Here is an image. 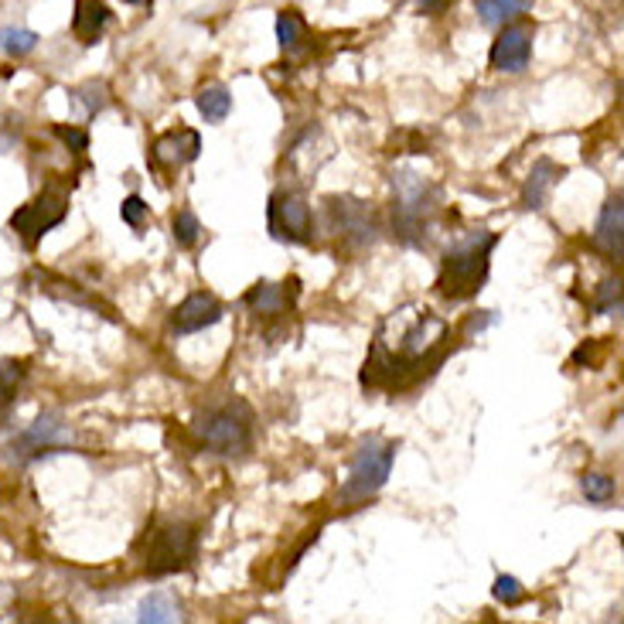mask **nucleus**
Here are the masks:
<instances>
[{
    "instance_id": "nucleus-15",
    "label": "nucleus",
    "mask_w": 624,
    "mask_h": 624,
    "mask_svg": "<svg viewBox=\"0 0 624 624\" xmlns=\"http://www.w3.org/2000/svg\"><path fill=\"white\" fill-rule=\"evenodd\" d=\"M594 246L608 260L621 263V257H624V205H621V195L608 198V205L598 218V229H594Z\"/></svg>"
},
{
    "instance_id": "nucleus-1",
    "label": "nucleus",
    "mask_w": 624,
    "mask_h": 624,
    "mask_svg": "<svg viewBox=\"0 0 624 624\" xmlns=\"http://www.w3.org/2000/svg\"><path fill=\"white\" fill-rule=\"evenodd\" d=\"M451 325L427 307H399L386 315L372 338L362 386L379 393H407L430 379L451 352Z\"/></svg>"
},
{
    "instance_id": "nucleus-14",
    "label": "nucleus",
    "mask_w": 624,
    "mask_h": 624,
    "mask_svg": "<svg viewBox=\"0 0 624 624\" xmlns=\"http://www.w3.org/2000/svg\"><path fill=\"white\" fill-rule=\"evenodd\" d=\"M297 294H300V280L291 276L284 284H257L249 287V294L242 297V304L253 310V315H263V318H276V315H287V310L297 304Z\"/></svg>"
},
{
    "instance_id": "nucleus-31",
    "label": "nucleus",
    "mask_w": 624,
    "mask_h": 624,
    "mask_svg": "<svg viewBox=\"0 0 624 624\" xmlns=\"http://www.w3.org/2000/svg\"><path fill=\"white\" fill-rule=\"evenodd\" d=\"M447 4H451V0H420V11H427V14H441Z\"/></svg>"
},
{
    "instance_id": "nucleus-23",
    "label": "nucleus",
    "mask_w": 624,
    "mask_h": 624,
    "mask_svg": "<svg viewBox=\"0 0 624 624\" xmlns=\"http://www.w3.org/2000/svg\"><path fill=\"white\" fill-rule=\"evenodd\" d=\"M38 35L27 27H0V52L11 55V58H24L38 48Z\"/></svg>"
},
{
    "instance_id": "nucleus-19",
    "label": "nucleus",
    "mask_w": 624,
    "mask_h": 624,
    "mask_svg": "<svg viewBox=\"0 0 624 624\" xmlns=\"http://www.w3.org/2000/svg\"><path fill=\"white\" fill-rule=\"evenodd\" d=\"M475 11L485 27H506L529 11V0H475Z\"/></svg>"
},
{
    "instance_id": "nucleus-12",
    "label": "nucleus",
    "mask_w": 624,
    "mask_h": 624,
    "mask_svg": "<svg viewBox=\"0 0 624 624\" xmlns=\"http://www.w3.org/2000/svg\"><path fill=\"white\" fill-rule=\"evenodd\" d=\"M198 154H202V137L189 127H178V131H168L154 140L150 164L158 171H178L184 164H192Z\"/></svg>"
},
{
    "instance_id": "nucleus-4",
    "label": "nucleus",
    "mask_w": 624,
    "mask_h": 624,
    "mask_svg": "<svg viewBox=\"0 0 624 624\" xmlns=\"http://www.w3.org/2000/svg\"><path fill=\"white\" fill-rule=\"evenodd\" d=\"M195 436L223 457H246L253 451V410L239 396H229L226 402H215L192 423Z\"/></svg>"
},
{
    "instance_id": "nucleus-9",
    "label": "nucleus",
    "mask_w": 624,
    "mask_h": 624,
    "mask_svg": "<svg viewBox=\"0 0 624 624\" xmlns=\"http://www.w3.org/2000/svg\"><path fill=\"white\" fill-rule=\"evenodd\" d=\"M266 229H270L273 239L294 242V246H304V242L315 239V215H310L307 198L300 192H276V195H270Z\"/></svg>"
},
{
    "instance_id": "nucleus-3",
    "label": "nucleus",
    "mask_w": 624,
    "mask_h": 624,
    "mask_svg": "<svg viewBox=\"0 0 624 624\" xmlns=\"http://www.w3.org/2000/svg\"><path fill=\"white\" fill-rule=\"evenodd\" d=\"M436 208H441V189L433 181L402 171L393 178V232L407 246H423Z\"/></svg>"
},
{
    "instance_id": "nucleus-13",
    "label": "nucleus",
    "mask_w": 624,
    "mask_h": 624,
    "mask_svg": "<svg viewBox=\"0 0 624 624\" xmlns=\"http://www.w3.org/2000/svg\"><path fill=\"white\" fill-rule=\"evenodd\" d=\"M223 315H226L223 300H218L215 294H208V291H195V294L184 297L181 307L174 310L171 328L178 334H195V331H205V328L218 325V321H223Z\"/></svg>"
},
{
    "instance_id": "nucleus-25",
    "label": "nucleus",
    "mask_w": 624,
    "mask_h": 624,
    "mask_svg": "<svg viewBox=\"0 0 624 624\" xmlns=\"http://www.w3.org/2000/svg\"><path fill=\"white\" fill-rule=\"evenodd\" d=\"M171 229H174V242H178L181 249H192V246L198 242V236H202V223H198V215H195L192 208H181V212L174 215Z\"/></svg>"
},
{
    "instance_id": "nucleus-28",
    "label": "nucleus",
    "mask_w": 624,
    "mask_h": 624,
    "mask_svg": "<svg viewBox=\"0 0 624 624\" xmlns=\"http://www.w3.org/2000/svg\"><path fill=\"white\" fill-rule=\"evenodd\" d=\"M594 307L598 315H621V280H604Z\"/></svg>"
},
{
    "instance_id": "nucleus-24",
    "label": "nucleus",
    "mask_w": 624,
    "mask_h": 624,
    "mask_svg": "<svg viewBox=\"0 0 624 624\" xmlns=\"http://www.w3.org/2000/svg\"><path fill=\"white\" fill-rule=\"evenodd\" d=\"M178 617H181V614H178L174 601L164 598V594L144 598V601H140V611H137V621H140V624H164V621H178Z\"/></svg>"
},
{
    "instance_id": "nucleus-30",
    "label": "nucleus",
    "mask_w": 624,
    "mask_h": 624,
    "mask_svg": "<svg viewBox=\"0 0 624 624\" xmlns=\"http://www.w3.org/2000/svg\"><path fill=\"white\" fill-rule=\"evenodd\" d=\"M55 137H58L61 144H66V147H72L76 154H86V150H89V134H86V131L61 127V123H58V127H55Z\"/></svg>"
},
{
    "instance_id": "nucleus-32",
    "label": "nucleus",
    "mask_w": 624,
    "mask_h": 624,
    "mask_svg": "<svg viewBox=\"0 0 624 624\" xmlns=\"http://www.w3.org/2000/svg\"><path fill=\"white\" fill-rule=\"evenodd\" d=\"M123 4H131V8H150L154 0H123Z\"/></svg>"
},
{
    "instance_id": "nucleus-11",
    "label": "nucleus",
    "mask_w": 624,
    "mask_h": 624,
    "mask_svg": "<svg viewBox=\"0 0 624 624\" xmlns=\"http://www.w3.org/2000/svg\"><path fill=\"white\" fill-rule=\"evenodd\" d=\"M491 69L498 72H525L529 69V58H533V27L529 24H506L502 35L495 38L491 45Z\"/></svg>"
},
{
    "instance_id": "nucleus-6",
    "label": "nucleus",
    "mask_w": 624,
    "mask_h": 624,
    "mask_svg": "<svg viewBox=\"0 0 624 624\" xmlns=\"http://www.w3.org/2000/svg\"><path fill=\"white\" fill-rule=\"evenodd\" d=\"M66 215H69V189L58 181H48L35 202L21 205L11 215V229L21 236V242L27 249H35L42 242V236H48L55 226L66 223Z\"/></svg>"
},
{
    "instance_id": "nucleus-16",
    "label": "nucleus",
    "mask_w": 624,
    "mask_h": 624,
    "mask_svg": "<svg viewBox=\"0 0 624 624\" xmlns=\"http://www.w3.org/2000/svg\"><path fill=\"white\" fill-rule=\"evenodd\" d=\"M564 178H567V168H559L549 158H540L533 164V174H529V181H525V189H522V208H543L549 192H553V184H559Z\"/></svg>"
},
{
    "instance_id": "nucleus-10",
    "label": "nucleus",
    "mask_w": 624,
    "mask_h": 624,
    "mask_svg": "<svg viewBox=\"0 0 624 624\" xmlns=\"http://www.w3.org/2000/svg\"><path fill=\"white\" fill-rule=\"evenodd\" d=\"M69 441H72V433H69V427L61 423V417L58 413H42L35 423H31L18 441L11 444V457L18 461V464H24V461H31V457H45V454H58L61 447H69Z\"/></svg>"
},
{
    "instance_id": "nucleus-2",
    "label": "nucleus",
    "mask_w": 624,
    "mask_h": 624,
    "mask_svg": "<svg viewBox=\"0 0 624 624\" xmlns=\"http://www.w3.org/2000/svg\"><path fill=\"white\" fill-rule=\"evenodd\" d=\"M495 246H498V232L491 229L472 232L467 239L454 242L444 253L441 276H436V294L447 300H472L488 284Z\"/></svg>"
},
{
    "instance_id": "nucleus-18",
    "label": "nucleus",
    "mask_w": 624,
    "mask_h": 624,
    "mask_svg": "<svg viewBox=\"0 0 624 624\" xmlns=\"http://www.w3.org/2000/svg\"><path fill=\"white\" fill-rule=\"evenodd\" d=\"M276 42L287 55H300L307 48V42H310L307 21L297 11H280L276 14Z\"/></svg>"
},
{
    "instance_id": "nucleus-21",
    "label": "nucleus",
    "mask_w": 624,
    "mask_h": 624,
    "mask_svg": "<svg viewBox=\"0 0 624 624\" xmlns=\"http://www.w3.org/2000/svg\"><path fill=\"white\" fill-rule=\"evenodd\" d=\"M580 491H583V498L590 506H611L614 498H617V485H614V478L611 475H601V472H583L580 475Z\"/></svg>"
},
{
    "instance_id": "nucleus-26",
    "label": "nucleus",
    "mask_w": 624,
    "mask_h": 624,
    "mask_svg": "<svg viewBox=\"0 0 624 624\" xmlns=\"http://www.w3.org/2000/svg\"><path fill=\"white\" fill-rule=\"evenodd\" d=\"M76 100L86 106L89 116H97V113L110 103V100H106V86H103V82H89V86L76 89Z\"/></svg>"
},
{
    "instance_id": "nucleus-17",
    "label": "nucleus",
    "mask_w": 624,
    "mask_h": 624,
    "mask_svg": "<svg viewBox=\"0 0 624 624\" xmlns=\"http://www.w3.org/2000/svg\"><path fill=\"white\" fill-rule=\"evenodd\" d=\"M110 24V8L103 0H76V14H72V35L82 45H97L103 38V31Z\"/></svg>"
},
{
    "instance_id": "nucleus-5",
    "label": "nucleus",
    "mask_w": 624,
    "mask_h": 624,
    "mask_svg": "<svg viewBox=\"0 0 624 624\" xmlns=\"http://www.w3.org/2000/svg\"><path fill=\"white\" fill-rule=\"evenodd\" d=\"M396 451H399L396 441L365 436V441L355 447L352 461H349V478H345V485H341V502L359 506L376 491H383V485L389 481V472H393Z\"/></svg>"
},
{
    "instance_id": "nucleus-7",
    "label": "nucleus",
    "mask_w": 624,
    "mask_h": 624,
    "mask_svg": "<svg viewBox=\"0 0 624 624\" xmlns=\"http://www.w3.org/2000/svg\"><path fill=\"white\" fill-rule=\"evenodd\" d=\"M198 556V533L195 525H164L150 536L147 549V574L150 577H168L178 570H189Z\"/></svg>"
},
{
    "instance_id": "nucleus-29",
    "label": "nucleus",
    "mask_w": 624,
    "mask_h": 624,
    "mask_svg": "<svg viewBox=\"0 0 624 624\" xmlns=\"http://www.w3.org/2000/svg\"><path fill=\"white\" fill-rule=\"evenodd\" d=\"M491 590H495V598L502 601V604H519V601L525 598L522 583H519L515 577H506V574L495 580V587H491Z\"/></svg>"
},
{
    "instance_id": "nucleus-20",
    "label": "nucleus",
    "mask_w": 624,
    "mask_h": 624,
    "mask_svg": "<svg viewBox=\"0 0 624 624\" xmlns=\"http://www.w3.org/2000/svg\"><path fill=\"white\" fill-rule=\"evenodd\" d=\"M195 106L198 113L205 116V123H223L232 110V97H229V89L226 86H202L198 89V97H195Z\"/></svg>"
},
{
    "instance_id": "nucleus-22",
    "label": "nucleus",
    "mask_w": 624,
    "mask_h": 624,
    "mask_svg": "<svg viewBox=\"0 0 624 624\" xmlns=\"http://www.w3.org/2000/svg\"><path fill=\"white\" fill-rule=\"evenodd\" d=\"M24 372H27L24 362H14V359H4V362H0V417H4V413L14 407Z\"/></svg>"
},
{
    "instance_id": "nucleus-8",
    "label": "nucleus",
    "mask_w": 624,
    "mask_h": 624,
    "mask_svg": "<svg viewBox=\"0 0 624 624\" xmlns=\"http://www.w3.org/2000/svg\"><path fill=\"white\" fill-rule=\"evenodd\" d=\"M325 232L352 246H372L379 232V218L359 198H325Z\"/></svg>"
},
{
    "instance_id": "nucleus-27",
    "label": "nucleus",
    "mask_w": 624,
    "mask_h": 624,
    "mask_svg": "<svg viewBox=\"0 0 624 624\" xmlns=\"http://www.w3.org/2000/svg\"><path fill=\"white\" fill-rule=\"evenodd\" d=\"M120 215H123V223H127L131 229H144L147 215H150V205H147L140 195H131V198H123V205H120Z\"/></svg>"
}]
</instances>
